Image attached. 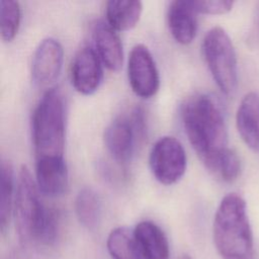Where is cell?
Returning a JSON list of instances; mask_svg holds the SVG:
<instances>
[{
  "instance_id": "cell-3",
  "label": "cell",
  "mask_w": 259,
  "mask_h": 259,
  "mask_svg": "<svg viewBox=\"0 0 259 259\" xmlns=\"http://www.w3.org/2000/svg\"><path fill=\"white\" fill-rule=\"evenodd\" d=\"M213 242L223 259H254L252 230L242 196L223 197L213 219Z\"/></svg>"
},
{
  "instance_id": "cell-12",
  "label": "cell",
  "mask_w": 259,
  "mask_h": 259,
  "mask_svg": "<svg viewBox=\"0 0 259 259\" xmlns=\"http://www.w3.org/2000/svg\"><path fill=\"white\" fill-rule=\"evenodd\" d=\"M36 186L49 196L61 195L68 186L69 174L64 158H41L35 163Z\"/></svg>"
},
{
  "instance_id": "cell-22",
  "label": "cell",
  "mask_w": 259,
  "mask_h": 259,
  "mask_svg": "<svg viewBox=\"0 0 259 259\" xmlns=\"http://www.w3.org/2000/svg\"><path fill=\"white\" fill-rule=\"evenodd\" d=\"M192 7L197 13L225 14L229 12L234 2L230 0H190Z\"/></svg>"
},
{
  "instance_id": "cell-4",
  "label": "cell",
  "mask_w": 259,
  "mask_h": 259,
  "mask_svg": "<svg viewBox=\"0 0 259 259\" xmlns=\"http://www.w3.org/2000/svg\"><path fill=\"white\" fill-rule=\"evenodd\" d=\"M66 108L59 88L41 96L31 118L32 141L36 159L64 158Z\"/></svg>"
},
{
  "instance_id": "cell-1",
  "label": "cell",
  "mask_w": 259,
  "mask_h": 259,
  "mask_svg": "<svg viewBox=\"0 0 259 259\" xmlns=\"http://www.w3.org/2000/svg\"><path fill=\"white\" fill-rule=\"evenodd\" d=\"M181 120L189 143L211 172L221 157L230 149L220 103L209 94H194L182 104Z\"/></svg>"
},
{
  "instance_id": "cell-2",
  "label": "cell",
  "mask_w": 259,
  "mask_h": 259,
  "mask_svg": "<svg viewBox=\"0 0 259 259\" xmlns=\"http://www.w3.org/2000/svg\"><path fill=\"white\" fill-rule=\"evenodd\" d=\"M13 214L22 244H52L58 234L59 220L55 209L42 204L37 186L26 166H21L15 188Z\"/></svg>"
},
{
  "instance_id": "cell-6",
  "label": "cell",
  "mask_w": 259,
  "mask_h": 259,
  "mask_svg": "<svg viewBox=\"0 0 259 259\" xmlns=\"http://www.w3.org/2000/svg\"><path fill=\"white\" fill-rule=\"evenodd\" d=\"M144 132V111L136 107L131 116L120 115L106 126L103 136L105 147L114 160L125 163L134 153L137 136H142Z\"/></svg>"
},
{
  "instance_id": "cell-14",
  "label": "cell",
  "mask_w": 259,
  "mask_h": 259,
  "mask_svg": "<svg viewBox=\"0 0 259 259\" xmlns=\"http://www.w3.org/2000/svg\"><path fill=\"white\" fill-rule=\"evenodd\" d=\"M238 133L248 148L259 152V95L247 93L241 100L236 114Z\"/></svg>"
},
{
  "instance_id": "cell-19",
  "label": "cell",
  "mask_w": 259,
  "mask_h": 259,
  "mask_svg": "<svg viewBox=\"0 0 259 259\" xmlns=\"http://www.w3.org/2000/svg\"><path fill=\"white\" fill-rule=\"evenodd\" d=\"M0 169V226L1 231L5 232L14 204V175L12 165L7 160L1 162Z\"/></svg>"
},
{
  "instance_id": "cell-10",
  "label": "cell",
  "mask_w": 259,
  "mask_h": 259,
  "mask_svg": "<svg viewBox=\"0 0 259 259\" xmlns=\"http://www.w3.org/2000/svg\"><path fill=\"white\" fill-rule=\"evenodd\" d=\"M64 61L61 42L54 37L44 38L34 51L31 76L35 84L45 86L53 83L60 75Z\"/></svg>"
},
{
  "instance_id": "cell-11",
  "label": "cell",
  "mask_w": 259,
  "mask_h": 259,
  "mask_svg": "<svg viewBox=\"0 0 259 259\" xmlns=\"http://www.w3.org/2000/svg\"><path fill=\"white\" fill-rule=\"evenodd\" d=\"M92 37L95 51L104 66L110 71L120 70L123 63V49L115 29L104 20H96L92 27Z\"/></svg>"
},
{
  "instance_id": "cell-7",
  "label": "cell",
  "mask_w": 259,
  "mask_h": 259,
  "mask_svg": "<svg viewBox=\"0 0 259 259\" xmlns=\"http://www.w3.org/2000/svg\"><path fill=\"white\" fill-rule=\"evenodd\" d=\"M149 164L154 177L164 185L176 183L185 173L187 158L182 144L174 137L165 136L153 145Z\"/></svg>"
},
{
  "instance_id": "cell-21",
  "label": "cell",
  "mask_w": 259,
  "mask_h": 259,
  "mask_svg": "<svg viewBox=\"0 0 259 259\" xmlns=\"http://www.w3.org/2000/svg\"><path fill=\"white\" fill-rule=\"evenodd\" d=\"M241 172V161L235 151L229 149L219 160L211 173L225 182L235 181Z\"/></svg>"
},
{
  "instance_id": "cell-23",
  "label": "cell",
  "mask_w": 259,
  "mask_h": 259,
  "mask_svg": "<svg viewBox=\"0 0 259 259\" xmlns=\"http://www.w3.org/2000/svg\"><path fill=\"white\" fill-rule=\"evenodd\" d=\"M178 259H191L188 255H186V254H184V255H182V256H180Z\"/></svg>"
},
{
  "instance_id": "cell-17",
  "label": "cell",
  "mask_w": 259,
  "mask_h": 259,
  "mask_svg": "<svg viewBox=\"0 0 259 259\" xmlns=\"http://www.w3.org/2000/svg\"><path fill=\"white\" fill-rule=\"evenodd\" d=\"M75 211L78 221L88 230L97 227L101 217V201L97 192L91 187H83L75 199Z\"/></svg>"
},
{
  "instance_id": "cell-18",
  "label": "cell",
  "mask_w": 259,
  "mask_h": 259,
  "mask_svg": "<svg viewBox=\"0 0 259 259\" xmlns=\"http://www.w3.org/2000/svg\"><path fill=\"white\" fill-rule=\"evenodd\" d=\"M106 246L112 259H143L134 231L125 227L113 229L108 235Z\"/></svg>"
},
{
  "instance_id": "cell-13",
  "label": "cell",
  "mask_w": 259,
  "mask_h": 259,
  "mask_svg": "<svg viewBox=\"0 0 259 259\" xmlns=\"http://www.w3.org/2000/svg\"><path fill=\"white\" fill-rule=\"evenodd\" d=\"M197 12L190 0H175L169 4L167 22L173 38L181 44L188 45L195 37L197 30Z\"/></svg>"
},
{
  "instance_id": "cell-20",
  "label": "cell",
  "mask_w": 259,
  "mask_h": 259,
  "mask_svg": "<svg viewBox=\"0 0 259 259\" xmlns=\"http://www.w3.org/2000/svg\"><path fill=\"white\" fill-rule=\"evenodd\" d=\"M21 19V8L17 1H0V32L4 41H10L16 35Z\"/></svg>"
},
{
  "instance_id": "cell-5",
  "label": "cell",
  "mask_w": 259,
  "mask_h": 259,
  "mask_svg": "<svg viewBox=\"0 0 259 259\" xmlns=\"http://www.w3.org/2000/svg\"><path fill=\"white\" fill-rule=\"evenodd\" d=\"M202 52L209 72L220 90L232 95L238 83L237 57L233 42L220 26L210 28L202 40Z\"/></svg>"
},
{
  "instance_id": "cell-16",
  "label": "cell",
  "mask_w": 259,
  "mask_h": 259,
  "mask_svg": "<svg viewBox=\"0 0 259 259\" xmlns=\"http://www.w3.org/2000/svg\"><path fill=\"white\" fill-rule=\"evenodd\" d=\"M143 12L139 0H110L106 3V22L115 30H128L137 25Z\"/></svg>"
},
{
  "instance_id": "cell-15",
  "label": "cell",
  "mask_w": 259,
  "mask_h": 259,
  "mask_svg": "<svg viewBox=\"0 0 259 259\" xmlns=\"http://www.w3.org/2000/svg\"><path fill=\"white\" fill-rule=\"evenodd\" d=\"M134 234L143 259H169V244L164 232L151 221L140 222Z\"/></svg>"
},
{
  "instance_id": "cell-9",
  "label": "cell",
  "mask_w": 259,
  "mask_h": 259,
  "mask_svg": "<svg viewBox=\"0 0 259 259\" xmlns=\"http://www.w3.org/2000/svg\"><path fill=\"white\" fill-rule=\"evenodd\" d=\"M101 60L89 46L82 47L71 64V81L74 88L83 95L94 93L102 80Z\"/></svg>"
},
{
  "instance_id": "cell-8",
  "label": "cell",
  "mask_w": 259,
  "mask_h": 259,
  "mask_svg": "<svg viewBox=\"0 0 259 259\" xmlns=\"http://www.w3.org/2000/svg\"><path fill=\"white\" fill-rule=\"evenodd\" d=\"M127 77L132 90L142 98H150L159 90L160 76L156 62L143 44L134 46L130 52Z\"/></svg>"
}]
</instances>
